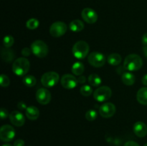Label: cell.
<instances>
[{
  "label": "cell",
  "instance_id": "obj_1",
  "mask_svg": "<svg viewBox=\"0 0 147 146\" xmlns=\"http://www.w3.org/2000/svg\"><path fill=\"white\" fill-rule=\"evenodd\" d=\"M142 65L143 60L142 57L136 54H129L123 62L124 68L129 71H137L142 68Z\"/></svg>",
  "mask_w": 147,
  "mask_h": 146
},
{
  "label": "cell",
  "instance_id": "obj_2",
  "mask_svg": "<svg viewBox=\"0 0 147 146\" xmlns=\"http://www.w3.org/2000/svg\"><path fill=\"white\" fill-rule=\"evenodd\" d=\"M30 63L25 57H20L13 62L12 71L16 75L24 76L30 70Z\"/></svg>",
  "mask_w": 147,
  "mask_h": 146
},
{
  "label": "cell",
  "instance_id": "obj_3",
  "mask_svg": "<svg viewBox=\"0 0 147 146\" xmlns=\"http://www.w3.org/2000/svg\"><path fill=\"white\" fill-rule=\"evenodd\" d=\"M88 44L85 41H78L73 45L72 52L76 58L78 60H83L86 58L89 52Z\"/></svg>",
  "mask_w": 147,
  "mask_h": 146
},
{
  "label": "cell",
  "instance_id": "obj_4",
  "mask_svg": "<svg viewBox=\"0 0 147 146\" xmlns=\"http://www.w3.org/2000/svg\"><path fill=\"white\" fill-rule=\"evenodd\" d=\"M31 50L36 57L43 58L47 55L49 49L45 42L42 40H36L31 44Z\"/></svg>",
  "mask_w": 147,
  "mask_h": 146
},
{
  "label": "cell",
  "instance_id": "obj_5",
  "mask_svg": "<svg viewBox=\"0 0 147 146\" xmlns=\"http://www.w3.org/2000/svg\"><path fill=\"white\" fill-rule=\"evenodd\" d=\"M59 74L55 72H47L45 73L41 78V82L44 87H53L57 84L59 81Z\"/></svg>",
  "mask_w": 147,
  "mask_h": 146
},
{
  "label": "cell",
  "instance_id": "obj_6",
  "mask_svg": "<svg viewBox=\"0 0 147 146\" xmlns=\"http://www.w3.org/2000/svg\"><path fill=\"white\" fill-rule=\"evenodd\" d=\"M112 91L111 88L108 86H101L96 89L93 92V97L98 102L107 101L111 97Z\"/></svg>",
  "mask_w": 147,
  "mask_h": 146
},
{
  "label": "cell",
  "instance_id": "obj_7",
  "mask_svg": "<svg viewBox=\"0 0 147 146\" xmlns=\"http://www.w3.org/2000/svg\"><path fill=\"white\" fill-rule=\"evenodd\" d=\"M106 57L102 53L98 52H93L88 57V61L90 65L94 67H101L106 63Z\"/></svg>",
  "mask_w": 147,
  "mask_h": 146
},
{
  "label": "cell",
  "instance_id": "obj_8",
  "mask_svg": "<svg viewBox=\"0 0 147 146\" xmlns=\"http://www.w3.org/2000/svg\"><path fill=\"white\" fill-rule=\"evenodd\" d=\"M67 27L65 23L63 21H55L53 23L50 28V33L53 37H60L65 34Z\"/></svg>",
  "mask_w": 147,
  "mask_h": 146
},
{
  "label": "cell",
  "instance_id": "obj_9",
  "mask_svg": "<svg viewBox=\"0 0 147 146\" xmlns=\"http://www.w3.org/2000/svg\"><path fill=\"white\" fill-rule=\"evenodd\" d=\"M15 137V130L12 126L4 125L0 129V139L3 142H9Z\"/></svg>",
  "mask_w": 147,
  "mask_h": 146
},
{
  "label": "cell",
  "instance_id": "obj_10",
  "mask_svg": "<svg viewBox=\"0 0 147 146\" xmlns=\"http://www.w3.org/2000/svg\"><path fill=\"white\" fill-rule=\"evenodd\" d=\"M78 79L74 75L70 74H65L62 77L61 84L64 88L71 90L78 85Z\"/></svg>",
  "mask_w": 147,
  "mask_h": 146
},
{
  "label": "cell",
  "instance_id": "obj_11",
  "mask_svg": "<svg viewBox=\"0 0 147 146\" xmlns=\"http://www.w3.org/2000/svg\"><path fill=\"white\" fill-rule=\"evenodd\" d=\"M99 113L104 118H109L116 113V106L111 102H106L99 108Z\"/></svg>",
  "mask_w": 147,
  "mask_h": 146
},
{
  "label": "cell",
  "instance_id": "obj_12",
  "mask_svg": "<svg viewBox=\"0 0 147 146\" xmlns=\"http://www.w3.org/2000/svg\"><path fill=\"white\" fill-rule=\"evenodd\" d=\"M36 99L41 104H47L51 100V93L45 88H40L36 92Z\"/></svg>",
  "mask_w": 147,
  "mask_h": 146
},
{
  "label": "cell",
  "instance_id": "obj_13",
  "mask_svg": "<svg viewBox=\"0 0 147 146\" xmlns=\"http://www.w3.org/2000/svg\"><path fill=\"white\" fill-rule=\"evenodd\" d=\"M82 18L88 24H94L98 20V14L90 8H85L81 12Z\"/></svg>",
  "mask_w": 147,
  "mask_h": 146
},
{
  "label": "cell",
  "instance_id": "obj_14",
  "mask_svg": "<svg viewBox=\"0 0 147 146\" xmlns=\"http://www.w3.org/2000/svg\"><path fill=\"white\" fill-rule=\"evenodd\" d=\"M9 117V120L11 124L17 127H21L24 124V122H25L24 116L23 115L22 113L17 110L11 112Z\"/></svg>",
  "mask_w": 147,
  "mask_h": 146
},
{
  "label": "cell",
  "instance_id": "obj_15",
  "mask_svg": "<svg viewBox=\"0 0 147 146\" xmlns=\"http://www.w3.org/2000/svg\"><path fill=\"white\" fill-rule=\"evenodd\" d=\"M134 133L139 137H144L147 135V126L143 122H136L133 127Z\"/></svg>",
  "mask_w": 147,
  "mask_h": 146
},
{
  "label": "cell",
  "instance_id": "obj_16",
  "mask_svg": "<svg viewBox=\"0 0 147 146\" xmlns=\"http://www.w3.org/2000/svg\"><path fill=\"white\" fill-rule=\"evenodd\" d=\"M1 55L2 60L7 63L11 62L14 60V57H15L14 52L10 49L7 48V47L1 49Z\"/></svg>",
  "mask_w": 147,
  "mask_h": 146
},
{
  "label": "cell",
  "instance_id": "obj_17",
  "mask_svg": "<svg viewBox=\"0 0 147 146\" xmlns=\"http://www.w3.org/2000/svg\"><path fill=\"white\" fill-rule=\"evenodd\" d=\"M26 115L31 120H35L40 116V110L35 106H30L26 109Z\"/></svg>",
  "mask_w": 147,
  "mask_h": 146
},
{
  "label": "cell",
  "instance_id": "obj_18",
  "mask_svg": "<svg viewBox=\"0 0 147 146\" xmlns=\"http://www.w3.org/2000/svg\"><path fill=\"white\" fill-rule=\"evenodd\" d=\"M121 80L124 84L127 86H131L134 84L136 77H135L134 74L132 73L129 72H126L122 74Z\"/></svg>",
  "mask_w": 147,
  "mask_h": 146
},
{
  "label": "cell",
  "instance_id": "obj_19",
  "mask_svg": "<svg viewBox=\"0 0 147 146\" xmlns=\"http://www.w3.org/2000/svg\"><path fill=\"white\" fill-rule=\"evenodd\" d=\"M136 100L140 104L147 105V87H142L137 92Z\"/></svg>",
  "mask_w": 147,
  "mask_h": 146
},
{
  "label": "cell",
  "instance_id": "obj_20",
  "mask_svg": "<svg viewBox=\"0 0 147 146\" xmlns=\"http://www.w3.org/2000/svg\"><path fill=\"white\" fill-rule=\"evenodd\" d=\"M69 28L73 32H79L84 29V24L79 19H75L69 24Z\"/></svg>",
  "mask_w": 147,
  "mask_h": 146
},
{
  "label": "cell",
  "instance_id": "obj_21",
  "mask_svg": "<svg viewBox=\"0 0 147 146\" xmlns=\"http://www.w3.org/2000/svg\"><path fill=\"white\" fill-rule=\"evenodd\" d=\"M85 70L84 65L80 62H76L72 66V72L75 74V75L80 76L83 73Z\"/></svg>",
  "mask_w": 147,
  "mask_h": 146
},
{
  "label": "cell",
  "instance_id": "obj_22",
  "mask_svg": "<svg viewBox=\"0 0 147 146\" xmlns=\"http://www.w3.org/2000/svg\"><path fill=\"white\" fill-rule=\"evenodd\" d=\"M107 62L113 66H117L121 62V57L119 54L113 53L108 57Z\"/></svg>",
  "mask_w": 147,
  "mask_h": 146
},
{
  "label": "cell",
  "instance_id": "obj_23",
  "mask_svg": "<svg viewBox=\"0 0 147 146\" xmlns=\"http://www.w3.org/2000/svg\"><path fill=\"white\" fill-rule=\"evenodd\" d=\"M88 82L93 87H98L102 83V80L97 74H91L88 77Z\"/></svg>",
  "mask_w": 147,
  "mask_h": 146
},
{
  "label": "cell",
  "instance_id": "obj_24",
  "mask_svg": "<svg viewBox=\"0 0 147 146\" xmlns=\"http://www.w3.org/2000/svg\"><path fill=\"white\" fill-rule=\"evenodd\" d=\"M22 82L25 86L29 87H32L35 85L36 82H37V80H36V78L34 76L27 75L26 77H24L23 78Z\"/></svg>",
  "mask_w": 147,
  "mask_h": 146
},
{
  "label": "cell",
  "instance_id": "obj_25",
  "mask_svg": "<svg viewBox=\"0 0 147 146\" xmlns=\"http://www.w3.org/2000/svg\"><path fill=\"white\" fill-rule=\"evenodd\" d=\"M80 94L83 96H85V97H88L93 92V89L88 84H84V85L80 87Z\"/></svg>",
  "mask_w": 147,
  "mask_h": 146
},
{
  "label": "cell",
  "instance_id": "obj_26",
  "mask_svg": "<svg viewBox=\"0 0 147 146\" xmlns=\"http://www.w3.org/2000/svg\"><path fill=\"white\" fill-rule=\"evenodd\" d=\"M40 25V22L37 19L32 18L29 19L26 23V27L29 29H35Z\"/></svg>",
  "mask_w": 147,
  "mask_h": 146
},
{
  "label": "cell",
  "instance_id": "obj_27",
  "mask_svg": "<svg viewBox=\"0 0 147 146\" xmlns=\"http://www.w3.org/2000/svg\"><path fill=\"white\" fill-rule=\"evenodd\" d=\"M85 117L88 121H93L97 118L98 113L95 110H90L86 112Z\"/></svg>",
  "mask_w": 147,
  "mask_h": 146
},
{
  "label": "cell",
  "instance_id": "obj_28",
  "mask_svg": "<svg viewBox=\"0 0 147 146\" xmlns=\"http://www.w3.org/2000/svg\"><path fill=\"white\" fill-rule=\"evenodd\" d=\"M14 37L11 35L6 36V37H4V40H3V44L7 48H9L10 47H11L14 44Z\"/></svg>",
  "mask_w": 147,
  "mask_h": 146
},
{
  "label": "cell",
  "instance_id": "obj_29",
  "mask_svg": "<svg viewBox=\"0 0 147 146\" xmlns=\"http://www.w3.org/2000/svg\"><path fill=\"white\" fill-rule=\"evenodd\" d=\"M0 83H1V87H8L10 84V80L7 75L1 74V77H0Z\"/></svg>",
  "mask_w": 147,
  "mask_h": 146
},
{
  "label": "cell",
  "instance_id": "obj_30",
  "mask_svg": "<svg viewBox=\"0 0 147 146\" xmlns=\"http://www.w3.org/2000/svg\"><path fill=\"white\" fill-rule=\"evenodd\" d=\"M0 116H1V120H4V119L7 118L8 116H9V115L7 110H6L4 107H1V111H0Z\"/></svg>",
  "mask_w": 147,
  "mask_h": 146
},
{
  "label": "cell",
  "instance_id": "obj_31",
  "mask_svg": "<svg viewBox=\"0 0 147 146\" xmlns=\"http://www.w3.org/2000/svg\"><path fill=\"white\" fill-rule=\"evenodd\" d=\"M31 49L28 48V47H24V48L22 49V54L24 57H29L31 54Z\"/></svg>",
  "mask_w": 147,
  "mask_h": 146
},
{
  "label": "cell",
  "instance_id": "obj_32",
  "mask_svg": "<svg viewBox=\"0 0 147 146\" xmlns=\"http://www.w3.org/2000/svg\"><path fill=\"white\" fill-rule=\"evenodd\" d=\"M17 107H18L20 110H26V109L27 108V104H26L25 103H24V102H22V101H20V102H19L18 103H17Z\"/></svg>",
  "mask_w": 147,
  "mask_h": 146
},
{
  "label": "cell",
  "instance_id": "obj_33",
  "mask_svg": "<svg viewBox=\"0 0 147 146\" xmlns=\"http://www.w3.org/2000/svg\"><path fill=\"white\" fill-rule=\"evenodd\" d=\"M14 146H24V140H21V139L15 140V142L14 143Z\"/></svg>",
  "mask_w": 147,
  "mask_h": 146
},
{
  "label": "cell",
  "instance_id": "obj_34",
  "mask_svg": "<svg viewBox=\"0 0 147 146\" xmlns=\"http://www.w3.org/2000/svg\"><path fill=\"white\" fill-rule=\"evenodd\" d=\"M123 146H139V145L134 141H128Z\"/></svg>",
  "mask_w": 147,
  "mask_h": 146
},
{
  "label": "cell",
  "instance_id": "obj_35",
  "mask_svg": "<svg viewBox=\"0 0 147 146\" xmlns=\"http://www.w3.org/2000/svg\"><path fill=\"white\" fill-rule=\"evenodd\" d=\"M77 79H78V83H80V84H84V83L86 82V77L83 75H80V77Z\"/></svg>",
  "mask_w": 147,
  "mask_h": 146
},
{
  "label": "cell",
  "instance_id": "obj_36",
  "mask_svg": "<svg viewBox=\"0 0 147 146\" xmlns=\"http://www.w3.org/2000/svg\"><path fill=\"white\" fill-rule=\"evenodd\" d=\"M142 44H144V46L147 45V32L145 33V34L143 35V37H142Z\"/></svg>",
  "mask_w": 147,
  "mask_h": 146
},
{
  "label": "cell",
  "instance_id": "obj_37",
  "mask_svg": "<svg viewBox=\"0 0 147 146\" xmlns=\"http://www.w3.org/2000/svg\"><path fill=\"white\" fill-rule=\"evenodd\" d=\"M142 83H143L144 85L147 86V74H145V75L142 77Z\"/></svg>",
  "mask_w": 147,
  "mask_h": 146
},
{
  "label": "cell",
  "instance_id": "obj_38",
  "mask_svg": "<svg viewBox=\"0 0 147 146\" xmlns=\"http://www.w3.org/2000/svg\"><path fill=\"white\" fill-rule=\"evenodd\" d=\"M143 53L144 54L145 57L147 59V45L144 46L143 47Z\"/></svg>",
  "mask_w": 147,
  "mask_h": 146
},
{
  "label": "cell",
  "instance_id": "obj_39",
  "mask_svg": "<svg viewBox=\"0 0 147 146\" xmlns=\"http://www.w3.org/2000/svg\"><path fill=\"white\" fill-rule=\"evenodd\" d=\"M2 146H12V145L10 144H4V145H3Z\"/></svg>",
  "mask_w": 147,
  "mask_h": 146
},
{
  "label": "cell",
  "instance_id": "obj_40",
  "mask_svg": "<svg viewBox=\"0 0 147 146\" xmlns=\"http://www.w3.org/2000/svg\"><path fill=\"white\" fill-rule=\"evenodd\" d=\"M144 146H147V143H146V145H145Z\"/></svg>",
  "mask_w": 147,
  "mask_h": 146
}]
</instances>
